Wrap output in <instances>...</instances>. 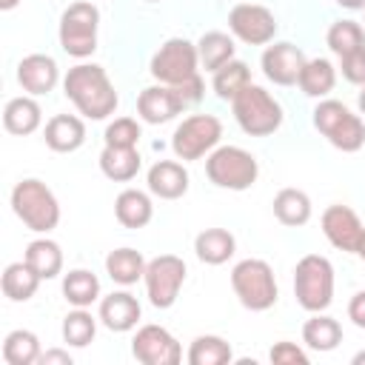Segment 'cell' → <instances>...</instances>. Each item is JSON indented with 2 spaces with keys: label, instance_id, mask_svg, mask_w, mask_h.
<instances>
[{
  "label": "cell",
  "instance_id": "obj_36",
  "mask_svg": "<svg viewBox=\"0 0 365 365\" xmlns=\"http://www.w3.org/2000/svg\"><path fill=\"white\" fill-rule=\"evenodd\" d=\"M325 43L336 57H345L365 46V29L356 20H336V23H331Z\"/></svg>",
  "mask_w": 365,
  "mask_h": 365
},
{
  "label": "cell",
  "instance_id": "obj_47",
  "mask_svg": "<svg viewBox=\"0 0 365 365\" xmlns=\"http://www.w3.org/2000/svg\"><path fill=\"white\" fill-rule=\"evenodd\" d=\"M359 257H362V259H365V242H362V248H359Z\"/></svg>",
  "mask_w": 365,
  "mask_h": 365
},
{
  "label": "cell",
  "instance_id": "obj_29",
  "mask_svg": "<svg viewBox=\"0 0 365 365\" xmlns=\"http://www.w3.org/2000/svg\"><path fill=\"white\" fill-rule=\"evenodd\" d=\"M40 277H37V271L23 259V262H11V265H6V271H3V279H0V285H3V294L11 299V302H26V299H31L34 294H37V288H40Z\"/></svg>",
  "mask_w": 365,
  "mask_h": 365
},
{
  "label": "cell",
  "instance_id": "obj_37",
  "mask_svg": "<svg viewBox=\"0 0 365 365\" xmlns=\"http://www.w3.org/2000/svg\"><path fill=\"white\" fill-rule=\"evenodd\" d=\"M100 319V317H97ZM97 319L86 308H74L63 317V342L71 348H86L97 334Z\"/></svg>",
  "mask_w": 365,
  "mask_h": 365
},
{
  "label": "cell",
  "instance_id": "obj_20",
  "mask_svg": "<svg viewBox=\"0 0 365 365\" xmlns=\"http://www.w3.org/2000/svg\"><path fill=\"white\" fill-rule=\"evenodd\" d=\"M43 140L51 151L71 154L86 143V123L74 114H54L43 128Z\"/></svg>",
  "mask_w": 365,
  "mask_h": 365
},
{
  "label": "cell",
  "instance_id": "obj_35",
  "mask_svg": "<svg viewBox=\"0 0 365 365\" xmlns=\"http://www.w3.org/2000/svg\"><path fill=\"white\" fill-rule=\"evenodd\" d=\"M251 83V68L242 63V60H228L222 68L214 71V80H211V88L220 100H234L245 86Z\"/></svg>",
  "mask_w": 365,
  "mask_h": 365
},
{
  "label": "cell",
  "instance_id": "obj_15",
  "mask_svg": "<svg viewBox=\"0 0 365 365\" xmlns=\"http://www.w3.org/2000/svg\"><path fill=\"white\" fill-rule=\"evenodd\" d=\"M305 54L299 46L294 43H274L262 51L259 57V66H262V74L274 83V86H294L299 80V71L305 66Z\"/></svg>",
  "mask_w": 365,
  "mask_h": 365
},
{
  "label": "cell",
  "instance_id": "obj_19",
  "mask_svg": "<svg viewBox=\"0 0 365 365\" xmlns=\"http://www.w3.org/2000/svg\"><path fill=\"white\" fill-rule=\"evenodd\" d=\"M148 191L160 200H180L188 191V171L177 160H157L145 174Z\"/></svg>",
  "mask_w": 365,
  "mask_h": 365
},
{
  "label": "cell",
  "instance_id": "obj_45",
  "mask_svg": "<svg viewBox=\"0 0 365 365\" xmlns=\"http://www.w3.org/2000/svg\"><path fill=\"white\" fill-rule=\"evenodd\" d=\"M354 365H365V351H359V354H354V359H351Z\"/></svg>",
  "mask_w": 365,
  "mask_h": 365
},
{
  "label": "cell",
  "instance_id": "obj_5",
  "mask_svg": "<svg viewBox=\"0 0 365 365\" xmlns=\"http://www.w3.org/2000/svg\"><path fill=\"white\" fill-rule=\"evenodd\" d=\"M231 111L237 125L251 137H268L282 125V106L262 86L254 83H248L231 100Z\"/></svg>",
  "mask_w": 365,
  "mask_h": 365
},
{
  "label": "cell",
  "instance_id": "obj_32",
  "mask_svg": "<svg viewBox=\"0 0 365 365\" xmlns=\"http://www.w3.org/2000/svg\"><path fill=\"white\" fill-rule=\"evenodd\" d=\"M63 297L74 308H88L91 302L100 299V279H97V274H91L86 268L68 271L63 277Z\"/></svg>",
  "mask_w": 365,
  "mask_h": 365
},
{
  "label": "cell",
  "instance_id": "obj_23",
  "mask_svg": "<svg viewBox=\"0 0 365 365\" xmlns=\"http://www.w3.org/2000/svg\"><path fill=\"white\" fill-rule=\"evenodd\" d=\"M194 251H197V259L205 262V265H222L234 257L237 251V240L231 231L225 228H205L194 237Z\"/></svg>",
  "mask_w": 365,
  "mask_h": 365
},
{
  "label": "cell",
  "instance_id": "obj_25",
  "mask_svg": "<svg viewBox=\"0 0 365 365\" xmlns=\"http://www.w3.org/2000/svg\"><path fill=\"white\" fill-rule=\"evenodd\" d=\"M302 342H305L311 351L328 354V351H334V348L342 342V325H339L334 317L317 311V314H314L311 319H305V325H302Z\"/></svg>",
  "mask_w": 365,
  "mask_h": 365
},
{
  "label": "cell",
  "instance_id": "obj_18",
  "mask_svg": "<svg viewBox=\"0 0 365 365\" xmlns=\"http://www.w3.org/2000/svg\"><path fill=\"white\" fill-rule=\"evenodd\" d=\"M140 314H143V308H140L137 297L128 291H114L100 299V322L114 334H125V331L137 328Z\"/></svg>",
  "mask_w": 365,
  "mask_h": 365
},
{
  "label": "cell",
  "instance_id": "obj_39",
  "mask_svg": "<svg viewBox=\"0 0 365 365\" xmlns=\"http://www.w3.org/2000/svg\"><path fill=\"white\" fill-rule=\"evenodd\" d=\"M339 68H342V77L354 86H365V46L339 57Z\"/></svg>",
  "mask_w": 365,
  "mask_h": 365
},
{
  "label": "cell",
  "instance_id": "obj_44",
  "mask_svg": "<svg viewBox=\"0 0 365 365\" xmlns=\"http://www.w3.org/2000/svg\"><path fill=\"white\" fill-rule=\"evenodd\" d=\"M17 3H20V0H0V9H3V11H11Z\"/></svg>",
  "mask_w": 365,
  "mask_h": 365
},
{
  "label": "cell",
  "instance_id": "obj_38",
  "mask_svg": "<svg viewBox=\"0 0 365 365\" xmlns=\"http://www.w3.org/2000/svg\"><path fill=\"white\" fill-rule=\"evenodd\" d=\"M143 131H140V123L134 117H117L114 123L106 125V145H117V148H137Z\"/></svg>",
  "mask_w": 365,
  "mask_h": 365
},
{
  "label": "cell",
  "instance_id": "obj_31",
  "mask_svg": "<svg viewBox=\"0 0 365 365\" xmlns=\"http://www.w3.org/2000/svg\"><path fill=\"white\" fill-rule=\"evenodd\" d=\"M234 37L225 34V31H205L200 40H197V54H200V66L205 71H217L222 68L228 60H234Z\"/></svg>",
  "mask_w": 365,
  "mask_h": 365
},
{
  "label": "cell",
  "instance_id": "obj_2",
  "mask_svg": "<svg viewBox=\"0 0 365 365\" xmlns=\"http://www.w3.org/2000/svg\"><path fill=\"white\" fill-rule=\"evenodd\" d=\"M11 211L34 234H48L60 222V202L54 191L34 177L20 180L11 188Z\"/></svg>",
  "mask_w": 365,
  "mask_h": 365
},
{
  "label": "cell",
  "instance_id": "obj_46",
  "mask_svg": "<svg viewBox=\"0 0 365 365\" xmlns=\"http://www.w3.org/2000/svg\"><path fill=\"white\" fill-rule=\"evenodd\" d=\"M356 103H359V111L365 114V86H362V91H359V97H356Z\"/></svg>",
  "mask_w": 365,
  "mask_h": 365
},
{
  "label": "cell",
  "instance_id": "obj_8",
  "mask_svg": "<svg viewBox=\"0 0 365 365\" xmlns=\"http://www.w3.org/2000/svg\"><path fill=\"white\" fill-rule=\"evenodd\" d=\"M151 77L163 86H185L191 83L194 77H200V54H197V43L185 40V37H171L165 40L154 57H151V66H148Z\"/></svg>",
  "mask_w": 365,
  "mask_h": 365
},
{
  "label": "cell",
  "instance_id": "obj_12",
  "mask_svg": "<svg viewBox=\"0 0 365 365\" xmlns=\"http://www.w3.org/2000/svg\"><path fill=\"white\" fill-rule=\"evenodd\" d=\"M228 29L248 46H268L277 34V17L259 3H237L228 11Z\"/></svg>",
  "mask_w": 365,
  "mask_h": 365
},
{
  "label": "cell",
  "instance_id": "obj_7",
  "mask_svg": "<svg viewBox=\"0 0 365 365\" xmlns=\"http://www.w3.org/2000/svg\"><path fill=\"white\" fill-rule=\"evenodd\" d=\"M205 174L217 188L245 191L259 177V163L251 151L240 145H217L205 157Z\"/></svg>",
  "mask_w": 365,
  "mask_h": 365
},
{
  "label": "cell",
  "instance_id": "obj_22",
  "mask_svg": "<svg viewBox=\"0 0 365 365\" xmlns=\"http://www.w3.org/2000/svg\"><path fill=\"white\" fill-rule=\"evenodd\" d=\"M114 217L125 228H145L154 217V202L145 191L140 188H125L114 200Z\"/></svg>",
  "mask_w": 365,
  "mask_h": 365
},
{
  "label": "cell",
  "instance_id": "obj_33",
  "mask_svg": "<svg viewBox=\"0 0 365 365\" xmlns=\"http://www.w3.org/2000/svg\"><path fill=\"white\" fill-rule=\"evenodd\" d=\"M43 356V348H40V339L34 331H26V328H17V331H9L6 339H3V359L9 365H34L40 362Z\"/></svg>",
  "mask_w": 365,
  "mask_h": 365
},
{
  "label": "cell",
  "instance_id": "obj_30",
  "mask_svg": "<svg viewBox=\"0 0 365 365\" xmlns=\"http://www.w3.org/2000/svg\"><path fill=\"white\" fill-rule=\"evenodd\" d=\"M145 265L148 262L134 248H114L106 257V274L120 285H134L137 279H143L145 277Z\"/></svg>",
  "mask_w": 365,
  "mask_h": 365
},
{
  "label": "cell",
  "instance_id": "obj_16",
  "mask_svg": "<svg viewBox=\"0 0 365 365\" xmlns=\"http://www.w3.org/2000/svg\"><path fill=\"white\" fill-rule=\"evenodd\" d=\"M182 108H185V100L180 97V91L174 86L157 83V86L143 88L137 97V114L148 125H163V123L174 120Z\"/></svg>",
  "mask_w": 365,
  "mask_h": 365
},
{
  "label": "cell",
  "instance_id": "obj_27",
  "mask_svg": "<svg viewBox=\"0 0 365 365\" xmlns=\"http://www.w3.org/2000/svg\"><path fill=\"white\" fill-rule=\"evenodd\" d=\"M23 259L37 271L40 279H54L60 271H63V248L48 240V237H40V240H31L26 245V254Z\"/></svg>",
  "mask_w": 365,
  "mask_h": 365
},
{
  "label": "cell",
  "instance_id": "obj_11",
  "mask_svg": "<svg viewBox=\"0 0 365 365\" xmlns=\"http://www.w3.org/2000/svg\"><path fill=\"white\" fill-rule=\"evenodd\" d=\"M145 294L154 308H171L185 282V262L177 254H160L145 265Z\"/></svg>",
  "mask_w": 365,
  "mask_h": 365
},
{
  "label": "cell",
  "instance_id": "obj_13",
  "mask_svg": "<svg viewBox=\"0 0 365 365\" xmlns=\"http://www.w3.org/2000/svg\"><path fill=\"white\" fill-rule=\"evenodd\" d=\"M131 354L143 365H177L182 359V348L177 336L163 325H143L131 339Z\"/></svg>",
  "mask_w": 365,
  "mask_h": 365
},
{
  "label": "cell",
  "instance_id": "obj_42",
  "mask_svg": "<svg viewBox=\"0 0 365 365\" xmlns=\"http://www.w3.org/2000/svg\"><path fill=\"white\" fill-rule=\"evenodd\" d=\"M40 362H43V365H51V362H60V365H71V356H68V351L51 348V351H43Z\"/></svg>",
  "mask_w": 365,
  "mask_h": 365
},
{
  "label": "cell",
  "instance_id": "obj_4",
  "mask_svg": "<svg viewBox=\"0 0 365 365\" xmlns=\"http://www.w3.org/2000/svg\"><path fill=\"white\" fill-rule=\"evenodd\" d=\"M314 125L317 131L339 151L354 154L365 145V123L359 114H354L339 100H319L314 108Z\"/></svg>",
  "mask_w": 365,
  "mask_h": 365
},
{
  "label": "cell",
  "instance_id": "obj_41",
  "mask_svg": "<svg viewBox=\"0 0 365 365\" xmlns=\"http://www.w3.org/2000/svg\"><path fill=\"white\" fill-rule=\"evenodd\" d=\"M348 319L356 328H365V291H356L348 302Z\"/></svg>",
  "mask_w": 365,
  "mask_h": 365
},
{
  "label": "cell",
  "instance_id": "obj_28",
  "mask_svg": "<svg viewBox=\"0 0 365 365\" xmlns=\"http://www.w3.org/2000/svg\"><path fill=\"white\" fill-rule=\"evenodd\" d=\"M311 197L299 188H282L277 191L274 197V217L282 222V225H291V228H299L311 220Z\"/></svg>",
  "mask_w": 365,
  "mask_h": 365
},
{
  "label": "cell",
  "instance_id": "obj_49",
  "mask_svg": "<svg viewBox=\"0 0 365 365\" xmlns=\"http://www.w3.org/2000/svg\"><path fill=\"white\" fill-rule=\"evenodd\" d=\"M362 11H365V9H362Z\"/></svg>",
  "mask_w": 365,
  "mask_h": 365
},
{
  "label": "cell",
  "instance_id": "obj_43",
  "mask_svg": "<svg viewBox=\"0 0 365 365\" xmlns=\"http://www.w3.org/2000/svg\"><path fill=\"white\" fill-rule=\"evenodd\" d=\"M342 9H351V11H359V9H365V0H336Z\"/></svg>",
  "mask_w": 365,
  "mask_h": 365
},
{
  "label": "cell",
  "instance_id": "obj_21",
  "mask_svg": "<svg viewBox=\"0 0 365 365\" xmlns=\"http://www.w3.org/2000/svg\"><path fill=\"white\" fill-rule=\"evenodd\" d=\"M40 123H43V108L31 94L11 97L3 108V125L9 134H17V137L34 134L40 128Z\"/></svg>",
  "mask_w": 365,
  "mask_h": 365
},
{
  "label": "cell",
  "instance_id": "obj_9",
  "mask_svg": "<svg viewBox=\"0 0 365 365\" xmlns=\"http://www.w3.org/2000/svg\"><path fill=\"white\" fill-rule=\"evenodd\" d=\"M97 26H100V11L94 3L88 0H77L71 3L63 14H60V46L68 57H91L97 48Z\"/></svg>",
  "mask_w": 365,
  "mask_h": 365
},
{
  "label": "cell",
  "instance_id": "obj_34",
  "mask_svg": "<svg viewBox=\"0 0 365 365\" xmlns=\"http://www.w3.org/2000/svg\"><path fill=\"white\" fill-rule=\"evenodd\" d=\"M234 359L231 345L217 334H200L188 345V362L191 365H225Z\"/></svg>",
  "mask_w": 365,
  "mask_h": 365
},
{
  "label": "cell",
  "instance_id": "obj_17",
  "mask_svg": "<svg viewBox=\"0 0 365 365\" xmlns=\"http://www.w3.org/2000/svg\"><path fill=\"white\" fill-rule=\"evenodd\" d=\"M57 80H60V68L51 54H26L17 63V83L31 97L48 94L57 86Z\"/></svg>",
  "mask_w": 365,
  "mask_h": 365
},
{
  "label": "cell",
  "instance_id": "obj_3",
  "mask_svg": "<svg viewBox=\"0 0 365 365\" xmlns=\"http://www.w3.org/2000/svg\"><path fill=\"white\" fill-rule=\"evenodd\" d=\"M231 288H234L240 305L248 311H268L277 305V297H279L271 265L257 257L240 259L231 268Z\"/></svg>",
  "mask_w": 365,
  "mask_h": 365
},
{
  "label": "cell",
  "instance_id": "obj_14",
  "mask_svg": "<svg viewBox=\"0 0 365 365\" xmlns=\"http://www.w3.org/2000/svg\"><path fill=\"white\" fill-rule=\"evenodd\" d=\"M319 225H322L325 240H328L334 248L348 251V254H359V248H362V242H365V225H362V220L356 217L354 208L339 205V202H336V205H328V208L322 211Z\"/></svg>",
  "mask_w": 365,
  "mask_h": 365
},
{
  "label": "cell",
  "instance_id": "obj_26",
  "mask_svg": "<svg viewBox=\"0 0 365 365\" xmlns=\"http://www.w3.org/2000/svg\"><path fill=\"white\" fill-rule=\"evenodd\" d=\"M140 163H143V157H140L137 148L106 145V148L100 151V171H103L108 180H114V182H128V180H134L137 171H140Z\"/></svg>",
  "mask_w": 365,
  "mask_h": 365
},
{
  "label": "cell",
  "instance_id": "obj_1",
  "mask_svg": "<svg viewBox=\"0 0 365 365\" xmlns=\"http://www.w3.org/2000/svg\"><path fill=\"white\" fill-rule=\"evenodd\" d=\"M63 91L86 120H106L114 114L120 97L106 68L97 63H77L63 77Z\"/></svg>",
  "mask_w": 365,
  "mask_h": 365
},
{
  "label": "cell",
  "instance_id": "obj_10",
  "mask_svg": "<svg viewBox=\"0 0 365 365\" xmlns=\"http://www.w3.org/2000/svg\"><path fill=\"white\" fill-rule=\"evenodd\" d=\"M220 137H222V123L214 114H191L174 128L171 151L177 160L191 163L211 154L220 145Z\"/></svg>",
  "mask_w": 365,
  "mask_h": 365
},
{
  "label": "cell",
  "instance_id": "obj_6",
  "mask_svg": "<svg viewBox=\"0 0 365 365\" xmlns=\"http://www.w3.org/2000/svg\"><path fill=\"white\" fill-rule=\"evenodd\" d=\"M294 297L297 302L317 314L334 302V265L322 254H305L294 268Z\"/></svg>",
  "mask_w": 365,
  "mask_h": 365
},
{
  "label": "cell",
  "instance_id": "obj_48",
  "mask_svg": "<svg viewBox=\"0 0 365 365\" xmlns=\"http://www.w3.org/2000/svg\"><path fill=\"white\" fill-rule=\"evenodd\" d=\"M148 3H157V0H148Z\"/></svg>",
  "mask_w": 365,
  "mask_h": 365
},
{
  "label": "cell",
  "instance_id": "obj_24",
  "mask_svg": "<svg viewBox=\"0 0 365 365\" xmlns=\"http://www.w3.org/2000/svg\"><path fill=\"white\" fill-rule=\"evenodd\" d=\"M297 86L302 88L305 97H317V100L328 97V94L334 91V86H336V68H334V63L325 60V57L305 60Z\"/></svg>",
  "mask_w": 365,
  "mask_h": 365
},
{
  "label": "cell",
  "instance_id": "obj_40",
  "mask_svg": "<svg viewBox=\"0 0 365 365\" xmlns=\"http://www.w3.org/2000/svg\"><path fill=\"white\" fill-rule=\"evenodd\" d=\"M271 362L274 365H308V354L299 348V345H294V342H288V339H282V342H277L274 348H271Z\"/></svg>",
  "mask_w": 365,
  "mask_h": 365
}]
</instances>
